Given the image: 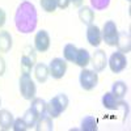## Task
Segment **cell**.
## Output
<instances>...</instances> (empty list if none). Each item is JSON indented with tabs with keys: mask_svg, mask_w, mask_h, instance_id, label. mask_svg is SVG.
Here are the masks:
<instances>
[{
	"mask_svg": "<svg viewBox=\"0 0 131 131\" xmlns=\"http://www.w3.org/2000/svg\"><path fill=\"white\" fill-rule=\"evenodd\" d=\"M37 23L38 15L34 4L25 0L17 7V10L15 13V24L17 30L20 33L28 34V33L34 31V29L37 28Z\"/></svg>",
	"mask_w": 131,
	"mask_h": 131,
	"instance_id": "1",
	"label": "cell"
},
{
	"mask_svg": "<svg viewBox=\"0 0 131 131\" xmlns=\"http://www.w3.org/2000/svg\"><path fill=\"white\" fill-rule=\"evenodd\" d=\"M68 104H70V100L68 97L60 93V94H57L55 97H52L50 102L46 105V110H47V114L54 119V118H58L63 112H66V109L68 107Z\"/></svg>",
	"mask_w": 131,
	"mask_h": 131,
	"instance_id": "2",
	"label": "cell"
},
{
	"mask_svg": "<svg viewBox=\"0 0 131 131\" xmlns=\"http://www.w3.org/2000/svg\"><path fill=\"white\" fill-rule=\"evenodd\" d=\"M20 93L25 100H33L36 96L37 88H36V84L33 81L30 73H25L23 72L20 76Z\"/></svg>",
	"mask_w": 131,
	"mask_h": 131,
	"instance_id": "3",
	"label": "cell"
},
{
	"mask_svg": "<svg viewBox=\"0 0 131 131\" xmlns=\"http://www.w3.org/2000/svg\"><path fill=\"white\" fill-rule=\"evenodd\" d=\"M79 81H80V85L84 91H92L97 86L98 75L96 71L83 68V71L80 72V76H79Z\"/></svg>",
	"mask_w": 131,
	"mask_h": 131,
	"instance_id": "4",
	"label": "cell"
},
{
	"mask_svg": "<svg viewBox=\"0 0 131 131\" xmlns=\"http://www.w3.org/2000/svg\"><path fill=\"white\" fill-rule=\"evenodd\" d=\"M101 34H102L104 42L107 46H115L117 38H118V29H117V25H115L114 21H112V20L106 21L104 24Z\"/></svg>",
	"mask_w": 131,
	"mask_h": 131,
	"instance_id": "5",
	"label": "cell"
},
{
	"mask_svg": "<svg viewBox=\"0 0 131 131\" xmlns=\"http://www.w3.org/2000/svg\"><path fill=\"white\" fill-rule=\"evenodd\" d=\"M109 67H110L112 72L113 73H119L122 72L126 67H127V59H126V55L121 51H115L113 52L110 58H109Z\"/></svg>",
	"mask_w": 131,
	"mask_h": 131,
	"instance_id": "6",
	"label": "cell"
},
{
	"mask_svg": "<svg viewBox=\"0 0 131 131\" xmlns=\"http://www.w3.org/2000/svg\"><path fill=\"white\" fill-rule=\"evenodd\" d=\"M102 105L105 109H109V110H118V109L123 107L126 112H128V104L122 100H117L110 92H107L102 96Z\"/></svg>",
	"mask_w": 131,
	"mask_h": 131,
	"instance_id": "7",
	"label": "cell"
},
{
	"mask_svg": "<svg viewBox=\"0 0 131 131\" xmlns=\"http://www.w3.org/2000/svg\"><path fill=\"white\" fill-rule=\"evenodd\" d=\"M49 71H50V75L54 79L59 80L66 75V71H67V63H66V60H63L60 58H55V59H52L50 62Z\"/></svg>",
	"mask_w": 131,
	"mask_h": 131,
	"instance_id": "8",
	"label": "cell"
},
{
	"mask_svg": "<svg viewBox=\"0 0 131 131\" xmlns=\"http://www.w3.org/2000/svg\"><path fill=\"white\" fill-rule=\"evenodd\" d=\"M50 47V36L46 30H39L34 37V49L38 52H46Z\"/></svg>",
	"mask_w": 131,
	"mask_h": 131,
	"instance_id": "9",
	"label": "cell"
},
{
	"mask_svg": "<svg viewBox=\"0 0 131 131\" xmlns=\"http://www.w3.org/2000/svg\"><path fill=\"white\" fill-rule=\"evenodd\" d=\"M86 39H88L91 46H93V47L100 46L102 42V34H101L100 28L94 24L88 25V29H86Z\"/></svg>",
	"mask_w": 131,
	"mask_h": 131,
	"instance_id": "10",
	"label": "cell"
},
{
	"mask_svg": "<svg viewBox=\"0 0 131 131\" xmlns=\"http://www.w3.org/2000/svg\"><path fill=\"white\" fill-rule=\"evenodd\" d=\"M92 66H93V70L96 72H101L105 70V67L107 66V58H106V54L104 50H96L93 57H92Z\"/></svg>",
	"mask_w": 131,
	"mask_h": 131,
	"instance_id": "11",
	"label": "cell"
},
{
	"mask_svg": "<svg viewBox=\"0 0 131 131\" xmlns=\"http://www.w3.org/2000/svg\"><path fill=\"white\" fill-rule=\"evenodd\" d=\"M20 63H21V71L23 72H25V73H30V71H31V68H33V66H34V63H36V54H34V50H25V52H24V55L21 57V60H20Z\"/></svg>",
	"mask_w": 131,
	"mask_h": 131,
	"instance_id": "12",
	"label": "cell"
},
{
	"mask_svg": "<svg viewBox=\"0 0 131 131\" xmlns=\"http://www.w3.org/2000/svg\"><path fill=\"white\" fill-rule=\"evenodd\" d=\"M115 46L118 47V51L121 52H130L131 49V38H130V33L123 30V31H118V38H117V43Z\"/></svg>",
	"mask_w": 131,
	"mask_h": 131,
	"instance_id": "13",
	"label": "cell"
},
{
	"mask_svg": "<svg viewBox=\"0 0 131 131\" xmlns=\"http://www.w3.org/2000/svg\"><path fill=\"white\" fill-rule=\"evenodd\" d=\"M75 64H78L79 67L85 68L86 66L91 63V54L86 49H78V54H76L75 58Z\"/></svg>",
	"mask_w": 131,
	"mask_h": 131,
	"instance_id": "14",
	"label": "cell"
},
{
	"mask_svg": "<svg viewBox=\"0 0 131 131\" xmlns=\"http://www.w3.org/2000/svg\"><path fill=\"white\" fill-rule=\"evenodd\" d=\"M13 114L7 109H2L0 110V128L2 130H9L13 125Z\"/></svg>",
	"mask_w": 131,
	"mask_h": 131,
	"instance_id": "15",
	"label": "cell"
},
{
	"mask_svg": "<svg viewBox=\"0 0 131 131\" xmlns=\"http://www.w3.org/2000/svg\"><path fill=\"white\" fill-rule=\"evenodd\" d=\"M34 127H36L37 131H52V130H54L52 118H51L49 114L39 117Z\"/></svg>",
	"mask_w": 131,
	"mask_h": 131,
	"instance_id": "16",
	"label": "cell"
},
{
	"mask_svg": "<svg viewBox=\"0 0 131 131\" xmlns=\"http://www.w3.org/2000/svg\"><path fill=\"white\" fill-rule=\"evenodd\" d=\"M79 18L83 24L85 25H91L93 24V21H94V12H93V9L91 7H81L79 9Z\"/></svg>",
	"mask_w": 131,
	"mask_h": 131,
	"instance_id": "17",
	"label": "cell"
},
{
	"mask_svg": "<svg viewBox=\"0 0 131 131\" xmlns=\"http://www.w3.org/2000/svg\"><path fill=\"white\" fill-rule=\"evenodd\" d=\"M34 75H36V79L38 83H46L49 76H50V71L49 67L45 63H38L36 66V70H34Z\"/></svg>",
	"mask_w": 131,
	"mask_h": 131,
	"instance_id": "18",
	"label": "cell"
},
{
	"mask_svg": "<svg viewBox=\"0 0 131 131\" xmlns=\"http://www.w3.org/2000/svg\"><path fill=\"white\" fill-rule=\"evenodd\" d=\"M12 49V36L7 30L0 31V52H8Z\"/></svg>",
	"mask_w": 131,
	"mask_h": 131,
	"instance_id": "19",
	"label": "cell"
},
{
	"mask_svg": "<svg viewBox=\"0 0 131 131\" xmlns=\"http://www.w3.org/2000/svg\"><path fill=\"white\" fill-rule=\"evenodd\" d=\"M117 100H122V98L126 96L127 93V85L125 81H121V80H118L113 84L112 86V92H110Z\"/></svg>",
	"mask_w": 131,
	"mask_h": 131,
	"instance_id": "20",
	"label": "cell"
},
{
	"mask_svg": "<svg viewBox=\"0 0 131 131\" xmlns=\"http://www.w3.org/2000/svg\"><path fill=\"white\" fill-rule=\"evenodd\" d=\"M38 118H39V115L36 113V110H34L33 107H29L28 110L25 112L24 117H23V119L25 121V123H26L28 128L34 127V126H36V123H37V121H38Z\"/></svg>",
	"mask_w": 131,
	"mask_h": 131,
	"instance_id": "21",
	"label": "cell"
},
{
	"mask_svg": "<svg viewBox=\"0 0 131 131\" xmlns=\"http://www.w3.org/2000/svg\"><path fill=\"white\" fill-rule=\"evenodd\" d=\"M83 131H97V119L92 115H86L81 121V127Z\"/></svg>",
	"mask_w": 131,
	"mask_h": 131,
	"instance_id": "22",
	"label": "cell"
},
{
	"mask_svg": "<svg viewBox=\"0 0 131 131\" xmlns=\"http://www.w3.org/2000/svg\"><path fill=\"white\" fill-rule=\"evenodd\" d=\"M46 102L42 100V98H33L31 100V105H30V107H33L36 110V113L39 115V117H42V115H46L47 114V110H46Z\"/></svg>",
	"mask_w": 131,
	"mask_h": 131,
	"instance_id": "23",
	"label": "cell"
},
{
	"mask_svg": "<svg viewBox=\"0 0 131 131\" xmlns=\"http://www.w3.org/2000/svg\"><path fill=\"white\" fill-rule=\"evenodd\" d=\"M76 54H78V47L72 43H67L63 49V57L67 62H75Z\"/></svg>",
	"mask_w": 131,
	"mask_h": 131,
	"instance_id": "24",
	"label": "cell"
},
{
	"mask_svg": "<svg viewBox=\"0 0 131 131\" xmlns=\"http://www.w3.org/2000/svg\"><path fill=\"white\" fill-rule=\"evenodd\" d=\"M42 9L47 13H52L57 9V0H39Z\"/></svg>",
	"mask_w": 131,
	"mask_h": 131,
	"instance_id": "25",
	"label": "cell"
},
{
	"mask_svg": "<svg viewBox=\"0 0 131 131\" xmlns=\"http://www.w3.org/2000/svg\"><path fill=\"white\" fill-rule=\"evenodd\" d=\"M109 4H110V0H91V5L97 10L106 9Z\"/></svg>",
	"mask_w": 131,
	"mask_h": 131,
	"instance_id": "26",
	"label": "cell"
},
{
	"mask_svg": "<svg viewBox=\"0 0 131 131\" xmlns=\"http://www.w3.org/2000/svg\"><path fill=\"white\" fill-rule=\"evenodd\" d=\"M12 127H13L15 131H25V130H28V126H26V123H25V121H24L23 118L15 119Z\"/></svg>",
	"mask_w": 131,
	"mask_h": 131,
	"instance_id": "27",
	"label": "cell"
},
{
	"mask_svg": "<svg viewBox=\"0 0 131 131\" xmlns=\"http://www.w3.org/2000/svg\"><path fill=\"white\" fill-rule=\"evenodd\" d=\"M71 4V0H57V7L60 9H66Z\"/></svg>",
	"mask_w": 131,
	"mask_h": 131,
	"instance_id": "28",
	"label": "cell"
},
{
	"mask_svg": "<svg viewBox=\"0 0 131 131\" xmlns=\"http://www.w3.org/2000/svg\"><path fill=\"white\" fill-rule=\"evenodd\" d=\"M5 18H7V16H5L4 9L0 8V28H3V26H4V24H5Z\"/></svg>",
	"mask_w": 131,
	"mask_h": 131,
	"instance_id": "29",
	"label": "cell"
},
{
	"mask_svg": "<svg viewBox=\"0 0 131 131\" xmlns=\"http://www.w3.org/2000/svg\"><path fill=\"white\" fill-rule=\"evenodd\" d=\"M5 72V60L3 57H0V76H3Z\"/></svg>",
	"mask_w": 131,
	"mask_h": 131,
	"instance_id": "30",
	"label": "cell"
},
{
	"mask_svg": "<svg viewBox=\"0 0 131 131\" xmlns=\"http://www.w3.org/2000/svg\"><path fill=\"white\" fill-rule=\"evenodd\" d=\"M83 2H84V0H71V3H72L75 7H81Z\"/></svg>",
	"mask_w": 131,
	"mask_h": 131,
	"instance_id": "31",
	"label": "cell"
},
{
	"mask_svg": "<svg viewBox=\"0 0 131 131\" xmlns=\"http://www.w3.org/2000/svg\"><path fill=\"white\" fill-rule=\"evenodd\" d=\"M0 105H2V100H0Z\"/></svg>",
	"mask_w": 131,
	"mask_h": 131,
	"instance_id": "32",
	"label": "cell"
}]
</instances>
